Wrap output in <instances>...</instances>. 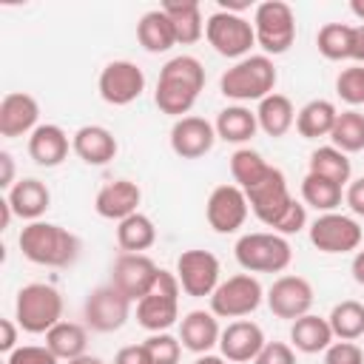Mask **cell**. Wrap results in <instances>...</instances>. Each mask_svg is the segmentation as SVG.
Listing matches in <instances>:
<instances>
[{
	"instance_id": "obj_19",
	"label": "cell",
	"mask_w": 364,
	"mask_h": 364,
	"mask_svg": "<svg viewBox=\"0 0 364 364\" xmlns=\"http://www.w3.org/2000/svg\"><path fill=\"white\" fill-rule=\"evenodd\" d=\"M216 139L219 136H216L213 122H208L205 117H196V114H188L171 125V151L182 159H199V156L210 154Z\"/></svg>"
},
{
	"instance_id": "obj_11",
	"label": "cell",
	"mask_w": 364,
	"mask_h": 364,
	"mask_svg": "<svg viewBox=\"0 0 364 364\" xmlns=\"http://www.w3.org/2000/svg\"><path fill=\"white\" fill-rule=\"evenodd\" d=\"M176 279L182 284V293L191 296V299H210L213 290L219 287L222 282V267H219V259L210 253V250H202V247H191V250H182L179 259H176Z\"/></svg>"
},
{
	"instance_id": "obj_14",
	"label": "cell",
	"mask_w": 364,
	"mask_h": 364,
	"mask_svg": "<svg viewBox=\"0 0 364 364\" xmlns=\"http://www.w3.org/2000/svg\"><path fill=\"white\" fill-rule=\"evenodd\" d=\"M245 196H247V205H250L253 216H256L259 222H264L267 228H273L276 219H279V216L290 208V202H293L290 188H287V179H284V173H282L276 165H270L267 173H264L253 188L245 191Z\"/></svg>"
},
{
	"instance_id": "obj_23",
	"label": "cell",
	"mask_w": 364,
	"mask_h": 364,
	"mask_svg": "<svg viewBox=\"0 0 364 364\" xmlns=\"http://www.w3.org/2000/svg\"><path fill=\"white\" fill-rule=\"evenodd\" d=\"M71 151H74L85 165L100 168V165H108V162L117 156L119 145H117V136H114L105 125H82V128H77L74 136H71Z\"/></svg>"
},
{
	"instance_id": "obj_16",
	"label": "cell",
	"mask_w": 364,
	"mask_h": 364,
	"mask_svg": "<svg viewBox=\"0 0 364 364\" xmlns=\"http://www.w3.org/2000/svg\"><path fill=\"white\" fill-rule=\"evenodd\" d=\"M97 88L108 105H131L145 91V71L131 60H111L100 71Z\"/></svg>"
},
{
	"instance_id": "obj_53",
	"label": "cell",
	"mask_w": 364,
	"mask_h": 364,
	"mask_svg": "<svg viewBox=\"0 0 364 364\" xmlns=\"http://www.w3.org/2000/svg\"><path fill=\"white\" fill-rule=\"evenodd\" d=\"M11 216H14V210H11V205H9V199L3 196V199H0V228H3V230L9 228V222H11Z\"/></svg>"
},
{
	"instance_id": "obj_27",
	"label": "cell",
	"mask_w": 364,
	"mask_h": 364,
	"mask_svg": "<svg viewBox=\"0 0 364 364\" xmlns=\"http://www.w3.org/2000/svg\"><path fill=\"white\" fill-rule=\"evenodd\" d=\"M176 34V46H191L196 40H202L205 34V20H202V6L196 0H168L159 6Z\"/></svg>"
},
{
	"instance_id": "obj_18",
	"label": "cell",
	"mask_w": 364,
	"mask_h": 364,
	"mask_svg": "<svg viewBox=\"0 0 364 364\" xmlns=\"http://www.w3.org/2000/svg\"><path fill=\"white\" fill-rule=\"evenodd\" d=\"M264 344H267L264 330L256 321L236 318L219 336V355L225 361H230V364H247V361H253L262 353Z\"/></svg>"
},
{
	"instance_id": "obj_25",
	"label": "cell",
	"mask_w": 364,
	"mask_h": 364,
	"mask_svg": "<svg viewBox=\"0 0 364 364\" xmlns=\"http://www.w3.org/2000/svg\"><path fill=\"white\" fill-rule=\"evenodd\" d=\"M6 199L14 210V216L26 219V222H37L48 208H51V191L46 182L34 179V176H26V179H17L11 191H6Z\"/></svg>"
},
{
	"instance_id": "obj_29",
	"label": "cell",
	"mask_w": 364,
	"mask_h": 364,
	"mask_svg": "<svg viewBox=\"0 0 364 364\" xmlns=\"http://www.w3.org/2000/svg\"><path fill=\"white\" fill-rule=\"evenodd\" d=\"M256 122H259V131H264L267 136H273V139L284 136L296 125V108H293L290 97H284L279 91L267 94L256 105Z\"/></svg>"
},
{
	"instance_id": "obj_10",
	"label": "cell",
	"mask_w": 364,
	"mask_h": 364,
	"mask_svg": "<svg viewBox=\"0 0 364 364\" xmlns=\"http://www.w3.org/2000/svg\"><path fill=\"white\" fill-rule=\"evenodd\" d=\"M307 233H310V245L321 253H355L364 242V230L361 225L347 216V213H318L310 225H307Z\"/></svg>"
},
{
	"instance_id": "obj_46",
	"label": "cell",
	"mask_w": 364,
	"mask_h": 364,
	"mask_svg": "<svg viewBox=\"0 0 364 364\" xmlns=\"http://www.w3.org/2000/svg\"><path fill=\"white\" fill-rule=\"evenodd\" d=\"M114 364H151V355H148L145 341L142 344H125V347H119L117 355H114Z\"/></svg>"
},
{
	"instance_id": "obj_44",
	"label": "cell",
	"mask_w": 364,
	"mask_h": 364,
	"mask_svg": "<svg viewBox=\"0 0 364 364\" xmlns=\"http://www.w3.org/2000/svg\"><path fill=\"white\" fill-rule=\"evenodd\" d=\"M324 364H364V350L355 341H333L324 350Z\"/></svg>"
},
{
	"instance_id": "obj_3",
	"label": "cell",
	"mask_w": 364,
	"mask_h": 364,
	"mask_svg": "<svg viewBox=\"0 0 364 364\" xmlns=\"http://www.w3.org/2000/svg\"><path fill=\"white\" fill-rule=\"evenodd\" d=\"M276 80H279V71L273 65V57L247 54L236 60L230 68H225V74L219 77V91L236 105L262 102L267 94H273Z\"/></svg>"
},
{
	"instance_id": "obj_28",
	"label": "cell",
	"mask_w": 364,
	"mask_h": 364,
	"mask_svg": "<svg viewBox=\"0 0 364 364\" xmlns=\"http://www.w3.org/2000/svg\"><path fill=\"white\" fill-rule=\"evenodd\" d=\"M213 128H216V136H219V139L245 148V142H250V139L256 136V131H259L256 111H250L247 105H236V102H233V105H228V108H222V111L216 114Z\"/></svg>"
},
{
	"instance_id": "obj_21",
	"label": "cell",
	"mask_w": 364,
	"mask_h": 364,
	"mask_svg": "<svg viewBox=\"0 0 364 364\" xmlns=\"http://www.w3.org/2000/svg\"><path fill=\"white\" fill-rule=\"evenodd\" d=\"M139 202H142V191H139L136 182H131V179H114V182H108V185H102L97 191L94 210L102 219L122 222V219H128L131 213L139 210Z\"/></svg>"
},
{
	"instance_id": "obj_45",
	"label": "cell",
	"mask_w": 364,
	"mask_h": 364,
	"mask_svg": "<svg viewBox=\"0 0 364 364\" xmlns=\"http://www.w3.org/2000/svg\"><path fill=\"white\" fill-rule=\"evenodd\" d=\"M253 364H296V350L287 341H267Z\"/></svg>"
},
{
	"instance_id": "obj_15",
	"label": "cell",
	"mask_w": 364,
	"mask_h": 364,
	"mask_svg": "<svg viewBox=\"0 0 364 364\" xmlns=\"http://www.w3.org/2000/svg\"><path fill=\"white\" fill-rule=\"evenodd\" d=\"M247 213H250L247 196L233 182L216 185L205 202V219L216 233H236L247 222Z\"/></svg>"
},
{
	"instance_id": "obj_43",
	"label": "cell",
	"mask_w": 364,
	"mask_h": 364,
	"mask_svg": "<svg viewBox=\"0 0 364 364\" xmlns=\"http://www.w3.org/2000/svg\"><path fill=\"white\" fill-rule=\"evenodd\" d=\"M60 358L46 344H23L6 355V364H57Z\"/></svg>"
},
{
	"instance_id": "obj_2",
	"label": "cell",
	"mask_w": 364,
	"mask_h": 364,
	"mask_svg": "<svg viewBox=\"0 0 364 364\" xmlns=\"http://www.w3.org/2000/svg\"><path fill=\"white\" fill-rule=\"evenodd\" d=\"M17 245L28 262L43 267H71L82 250V242L77 233L43 219L28 222L17 236Z\"/></svg>"
},
{
	"instance_id": "obj_33",
	"label": "cell",
	"mask_w": 364,
	"mask_h": 364,
	"mask_svg": "<svg viewBox=\"0 0 364 364\" xmlns=\"http://www.w3.org/2000/svg\"><path fill=\"white\" fill-rule=\"evenodd\" d=\"M154 242H156V228L151 216L136 210L128 219L117 222V245L122 253H145Z\"/></svg>"
},
{
	"instance_id": "obj_17",
	"label": "cell",
	"mask_w": 364,
	"mask_h": 364,
	"mask_svg": "<svg viewBox=\"0 0 364 364\" xmlns=\"http://www.w3.org/2000/svg\"><path fill=\"white\" fill-rule=\"evenodd\" d=\"M156 273L159 267L148 253H119L111 264V284L131 301H139L156 282Z\"/></svg>"
},
{
	"instance_id": "obj_22",
	"label": "cell",
	"mask_w": 364,
	"mask_h": 364,
	"mask_svg": "<svg viewBox=\"0 0 364 364\" xmlns=\"http://www.w3.org/2000/svg\"><path fill=\"white\" fill-rule=\"evenodd\" d=\"M219 336H222V327L210 310H191L179 318V341L185 350L196 355H205L213 347H219Z\"/></svg>"
},
{
	"instance_id": "obj_42",
	"label": "cell",
	"mask_w": 364,
	"mask_h": 364,
	"mask_svg": "<svg viewBox=\"0 0 364 364\" xmlns=\"http://www.w3.org/2000/svg\"><path fill=\"white\" fill-rule=\"evenodd\" d=\"M304 228H307V205L293 199L290 208L276 219L273 233H279V236H293V233H301Z\"/></svg>"
},
{
	"instance_id": "obj_5",
	"label": "cell",
	"mask_w": 364,
	"mask_h": 364,
	"mask_svg": "<svg viewBox=\"0 0 364 364\" xmlns=\"http://www.w3.org/2000/svg\"><path fill=\"white\" fill-rule=\"evenodd\" d=\"M14 321L20 324V330L40 336L48 333L54 324L63 321V296L54 284L46 282H31L23 284L17 290V301H14Z\"/></svg>"
},
{
	"instance_id": "obj_50",
	"label": "cell",
	"mask_w": 364,
	"mask_h": 364,
	"mask_svg": "<svg viewBox=\"0 0 364 364\" xmlns=\"http://www.w3.org/2000/svg\"><path fill=\"white\" fill-rule=\"evenodd\" d=\"M353 63L364 65V23L353 26Z\"/></svg>"
},
{
	"instance_id": "obj_48",
	"label": "cell",
	"mask_w": 364,
	"mask_h": 364,
	"mask_svg": "<svg viewBox=\"0 0 364 364\" xmlns=\"http://www.w3.org/2000/svg\"><path fill=\"white\" fill-rule=\"evenodd\" d=\"M17 321H11V318H0V350L9 355V353H14L17 350Z\"/></svg>"
},
{
	"instance_id": "obj_20",
	"label": "cell",
	"mask_w": 364,
	"mask_h": 364,
	"mask_svg": "<svg viewBox=\"0 0 364 364\" xmlns=\"http://www.w3.org/2000/svg\"><path fill=\"white\" fill-rule=\"evenodd\" d=\"M40 125V102L28 91H9L0 100V136H31Z\"/></svg>"
},
{
	"instance_id": "obj_38",
	"label": "cell",
	"mask_w": 364,
	"mask_h": 364,
	"mask_svg": "<svg viewBox=\"0 0 364 364\" xmlns=\"http://www.w3.org/2000/svg\"><path fill=\"white\" fill-rule=\"evenodd\" d=\"M330 145H336L338 151L344 154H358L364 151V114L350 108V111H341L336 117V125L330 131Z\"/></svg>"
},
{
	"instance_id": "obj_13",
	"label": "cell",
	"mask_w": 364,
	"mask_h": 364,
	"mask_svg": "<svg viewBox=\"0 0 364 364\" xmlns=\"http://www.w3.org/2000/svg\"><path fill=\"white\" fill-rule=\"evenodd\" d=\"M313 284L304 279V276H296V273H284L279 276L267 290H264V301L270 307V313L276 318H284V321H296L301 316L310 313L313 307Z\"/></svg>"
},
{
	"instance_id": "obj_35",
	"label": "cell",
	"mask_w": 364,
	"mask_h": 364,
	"mask_svg": "<svg viewBox=\"0 0 364 364\" xmlns=\"http://www.w3.org/2000/svg\"><path fill=\"white\" fill-rule=\"evenodd\" d=\"M344 199V188L324 179V176H316L307 171V176L301 179V202L316 208L318 213H333Z\"/></svg>"
},
{
	"instance_id": "obj_54",
	"label": "cell",
	"mask_w": 364,
	"mask_h": 364,
	"mask_svg": "<svg viewBox=\"0 0 364 364\" xmlns=\"http://www.w3.org/2000/svg\"><path fill=\"white\" fill-rule=\"evenodd\" d=\"M193 364H230V361H225L222 355H213V353H205V355H196V361Z\"/></svg>"
},
{
	"instance_id": "obj_41",
	"label": "cell",
	"mask_w": 364,
	"mask_h": 364,
	"mask_svg": "<svg viewBox=\"0 0 364 364\" xmlns=\"http://www.w3.org/2000/svg\"><path fill=\"white\" fill-rule=\"evenodd\" d=\"M336 94L353 108L364 105V65L341 68V74L336 77Z\"/></svg>"
},
{
	"instance_id": "obj_51",
	"label": "cell",
	"mask_w": 364,
	"mask_h": 364,
	"mask_svg": "<svg viewBox=\"0 0 364 364\" xmlns=\"http://www.w3.org/2000/svg\"><path fill=\"white\" fill-rule=\"evenodd\" d=\"M350 270H353V279L364 287V247H358L355 250V256H353V264H350Z\"/></svg>"
},
{
	"instance_id": "obj_24",
	"label": "cell",
	"mask_w": 364,
	"mask_h": 364,
	"mask_svg": "<svg viewBox=\"0 0 364 364\" xmlns=\"http://www.w3.org/2000/svg\"><path fill=\"white\" fill-rule=\"evenodd\" d=\"M68 151H71V139L54 122H40L34 128V134L28 136V156L40 168H57V165H63L65 156H68Z\"/></svg>"
},
{
	"instance_id": "obj_7",
	"label": "cell",
	"mask_w": 364,
	"mask_h": 364,
	"mask_svg": "<svg viewBox=\"0 0 364 364\" xmlns=\"http://www.w3.org/2000/svg\"><path fill=\"white\" fill-rule=\"evenodd\" d=\"M253 31L256 46L267 57H279L296 40V14L284 0H264L253 9Z\"/></svg>"
},
{
	"instance_id": "obj_30",
	"label": "cell",
	"mask_w": 364,
	"mask_h": 364,
	"mask_svg": "<svg viewBox=\"0 0 364 364\" xmlns=\"http://www.w3.org/2000/svg\"><path fill=\"white\" fill-rule=\"evenodd\" d=\"M136 40L148 54H165L176 46V34L173 26L168 20V14L162 9H151L139 17L136 23Z\"/></svg>"
},
{
	"instance_id": "obj_55",
	"label": "cell",
	"mask_w": 364,
	"mask_h": 364,
	"mask_svg": "<svg viewBox=\"0 0 364 364\" xmlns=\"http://www.w3.org/2000/svg\"><path fill=\"white\" fill-rule=\"evenodd\" d=\"M68 364H105V361H102L100 355H88V353H85V355H80V358H74V361H68Z\"/></svg>"
},
{
	"instance_id": "obj_31",
	"label": "cell",
	"mask_w": 364,
	"mask_h": 364,
	"mask_svg": "<svg viewBox=\"0 0 364 364\" xmlns=\"http://www.w3.org/2000/svg\"><path fill=\"white\" fill-rule=\"evenodd\" d=\"M338 108L330 100H310L307 105H301L296 111V131L304 139H318V136H330L333 125H336Z\"/></svg>"
},
{
	"instance_id": "obj_49",
	"label": "cell",
	"mask_w": 364,
	"mask_h": 364,
	"mask_svg": "<svg viewBox=\"0 0 364 364\" xmlns=\"http://www.w3.org/2000/svg\"><path fill=\"white\" fill-rule=\"evenodd\" d=\"M14 156L9 151H0V188L3 191H11L14 188Z\"/></svg>"
},
{
	"instance_id": "obj_37",
	"label": "cell",
	"mask_w": 364,
	"mask_h": 364,
	"mask_svg": "<svg viewBox=\"0 0 364 364\" xmlns=\"http://www.w3.org/2000/svg\"><path fill=\"white\" fill-rule=\"evenodd\" d=\"M316 46L324 60H333V63L353 60V26H347V23L321 26L316 34Z\"/></svg>"
},
{
	"instance_id": "obj_9",
	"label": "cell",
	"mask_w": 364,
	"mask_h": 364,
	"mask_svg": "<svg viewBox=\"0 0 364 364\" xmlns=\"http://www.w3.org/2000/svg\"><path fill=\"white\" fill-rule=\"evenodd\" d=\"M264 301V287L253 273H236L219 282L210 296V313L216 318H245Z\"/></svg>"
},
{
	"instance_id": "obj_1",
	"label": "cell",
	"mask_w": 364,
	"mask_h": 364,
	"mask_svg": "<svg viewBox=\"0 0 364 364\" xmlns=\"http://www.w3.org/2000/svg\"><path fill=\"white\" fill-rule=\"evenodd\" d=\"M205 88V65L191 54H176L159 68L154 102L168 117H188Z\"/></svg>"
},
{
	"instance_id": "obj_47",
	"label": "cell",
	"mask_w": 364,
	"mask_h": 364,
	"mask_svg": "<svg viewBox=\"0 0 364 364\" xmlns=\"http://www.w3.org/2000/svg\"><path fill=\"white\" fill-rule=\"evenodd\" d=\"M344 202L355 216H364V176L350 179L347 191H344Z\"/></svg>"
},
{
	"instance_id": "obj_32",
	"label": "cell",
	"mask_w": 364,
	"mask_h": 364,
	"mask_svg": "<svg viewBox=\"0 0 364 364\" xmlns=\"http://www.w3.org/2000/svg\"><path fill=\"white\" fill-rule=\"evenodd\" d=\"M46 347L60 358V361H74L85 355L88 347V330L77 321H60L46 333Z\"/></svg>"
},
{
	"instance_id": "obj_12",
	"label": "cell",
	"mask_w": 364,
	"mask_h": 364,
	"mask_svg": "<svg viewBox=\"0 0 364 364\" xmlns=\"http://www.w3.org/2000/svg\"><path fill=\"white\" fill-rule=\"evenodd\" d=\"M131 304L134 301L128 296H122L111 282L100 284L85 296V304H82L85 327H91L94 333H114L128 321Z\"/></svg>"
},
{
	"instance_id": "obj_52",
	"label": "cell",
	"mask_w": 364,
	"mask_h": 364,
	"mask_svg": "<svg viewBox=\"0 0 364 364\" xmlns=\"http://www.w3.org/2000/svg\"><path fill=\"white\" fill-rule=\"evenodd\" d=\"M245 9H250L247 0H219V11H230V14H242Z\"/></svg>"
},
{
	"instance_id": "obj_4",
	"label": "cell",
	"mask_w": 364,
	"mask_h": 364,
	"mask_svg": "<svg viewBox=\"0 0 364 364\" xmlns=\"http://www.w3.org/2000/svg\"><path fill=\"white\" fill-rule=\"evenodd\" d=\"M233 256L245 273H284L293 262V247L287 236L273 230H256L239 236Z\"/></svg>"
},
{
	"instance_id": "obj_26",
	"label": "cell",
	"mask_w": 364,
	"mask_h": 364,
	"mask_svg": "<svg viewBox=\"0 0 364 364\" xmlns=\"http://www.w3.org/2000/svg\"><path fill=\"white\" fill-rule=\"evenodd\" d=\"M333 341H336V336L330 330L327 316L307 313V316H301L290 324V347L299 350V353L316 355V353H324Z\"/></svg>"
},
{
	"instance_id": "obj_36",
	"label": "cell",
	"mask_w": 364,
	"mask_h": 364,
	"mask_svg": "<svg viewBox=\"0 0 364 364\" xmlns=\"http://www.w3.org/2000/svg\"><path fill=\"white\" fill-rule=\"evenodd\" d=\"M327 321L338 341H355L364 336V304L355 299H344L330 310Z\"/></svg>"
},
{
	"instance_id": "obj_56",
	"label": "cell",
	"mask_w": 364,
	"mask_h": 364,
	"mask_svg": "<svg viewBox=\"0 0 364 364\" xmlns=\"http://www.w3.org/2000/svg\"><path fill=\"white\" fill-rule=\"evenodd\" d=\"M350 11L364 23V0H350Z\"/></svg>"
},
{
	"instance_id": "obj_40",
	"label": "cell",
	"mask_w": 364,
	"mask_h": 364,
	"mask_svg": "<svg viewBox=\"0 0 364 364\" xmlns=\"http://www.w3.org/2000/svg\"><path fill=\"white\" fill-rule=\"evenodd\" d=\"M145 347H148L151 364H179L182 358V341L179 336H171V333H151L145 338Z\"/></svg>"
},
{
	"instance_id": "obj_34",
	"label": "cell",
	"mask_w": 364,
	"mask_h": 364,
	"mask_svg": "<svg viewBox=\"0 0 364 364\" xmlns=\"http://www.w3.org/2000/svg\"><path fill=\"white\" fill-rule=\"evenodd\" d=\"M310 173L316 176H324L336 185H350V176H353V162L344 151H338L336 145H321L310 154Z\"/></svg>"
},
{
	"instance_id": "obj_39",
	"label": "cell",
	"mask_w": 364,
	"mask_h": 364,
	"mask_svg": "<svg viewBox=\"0 0 364 364\" xmlns=\"http://www.w3.org/2000/svg\"><path fill=\"white\" fill-rule=\"evenodd\" d=\"M267 168H270V162L259 151H253L247 145L245 148H236L230 154V176H233V185H239L242 191L253 188L267 173Z\"/></svg>"
},
{
	"instance_id": "obj_6",
	"label": "cell",
	"mask_w": 364,
	"mask_h": 364,
	"mask_svg": "<svg viewBox=\"0 0 364 364\" xmlns=\"http://www.w3.org/2000/svg\"><path fill=\"white\" fill-rule=\"evenodd\" d=\"M179 293L182 284L176 273L159 267L156 282L136 301V324L145 327L148 333H168L179 318Z\"/></svg>"
},
{
	"instance_id": "obj_8",
	"label": "cell",
	"mask_w": 364,
	"mask_h": 364,
	"mask_svg": "<svg viewBox=\"0 0 364 364\" xmlns=\"http://www.w3.org/2000/svg\"><path fill=\"white\" fill-rule=\"evenodd\" d=\"M205 37H208L210 48L228 60H242L256 46L253 23L245 14H230V11H219V9L205 20Z\"/></svg>"
}]
</instances>
